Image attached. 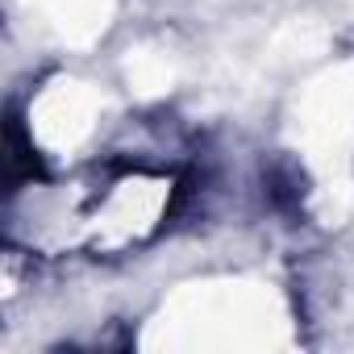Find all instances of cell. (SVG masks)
I'll return each instance as SVG.
<instances>
[]
</instances>
